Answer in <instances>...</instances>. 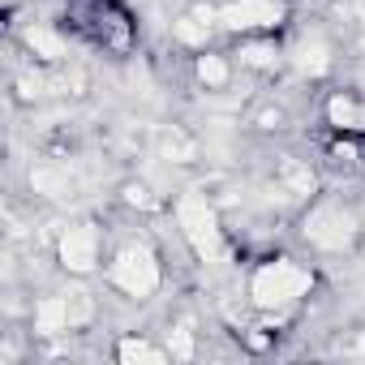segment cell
Returning <instances> with one entry per match:
<instances>
[{
    "instance_id": "6da1fadb",
    "label": "cell",
    "mask_w": 365,
    "mask_h": 365,
    "mask_svg": "<svg viewBox=\"0 0 365 365\" xmlns=\"http://www.w3.org/2000/svg\"><path fill=\"white\" fill-rule=\"evenodd\" d=\"M176 220H180V228H185L190 245H194L202 258L215 262V258L224 254V245H220V228H215V211L207 207V198L185 194V198H180V207H176Z\"/></svg>"
},
{
    "instance_id": "7a4b0ae2",
    "label": "cell",
    "mask_w": 365,
    "mask_h": 365,
    "mask_svg": "<svg viewBox=\"0 0 365 365\" xmlns=\"http://www.w3.org/2000/svg\"><path fill=\"white\" fill-rule=\"evenodd\" d=\"M301 292H309V271H301L292 262H267L254 275V301L258 305H284Z\"/></svg>"
},
{
    "instance_id": "3957f363",
    "label": "cell",
    "mask_w": 365,
    "mask_h": 365,
    "mask_svg": "<svg viewBox=\"0 0 365 365\" xmlns=\"http://www.w3.org/2000/svg\"><path fill=\"white\" fill-rule=\"evenodd\" d=\"M112 279H116L129 297H146V292H155V284H159V262H155L150 250H125V254L116 258V267H112Z\"/></svg>"
},
{
    "instance_id": "277c9868",
    "label": "cell",
    "mask_w": 365,
    "mask_h": 365,
    "mask_svg": "<svg viewBox=\"0 0 365 365\" xmlns=\"http://www.w3.org/2000/svg\"><path fill=\"white\" fill-rule=\"evenodd\" d=\"M305 232H309V241L322 245V250H344V245L352 241V215L339 211V207H318V211L309 215Z\"/></svg>"
},
{
    "instance_id": "5b68a950",
    "label": "cell",
    "mask_w": 365,
    "mask_h": 365,
    "mask_svg": "<svg viewBox=\"0 0 365 365\" xmlns=\"http://www.w3.org/2000/svg\"><path fill=\"white\" fill-rule=\"evenodd\" d=\"M279 18H284V9L275 5V0H237V5H228V9L220 14V22H224V26H232V31L275 26Z\"/></svg>"
},
{
    "instance_id": "8992f818",
    "label": "cell",
    "mask_w": 365,
    "mask_h": 365,
    "mask_svg": "<svg viewBox=\"0 0 365 365\" xmlns=\"http://www.w3.org/2000/svg\"><path fill=\"white\" fill-rule=\"evenodd\" d=\"M61 262L69 271H91L95 267V232L91 228H69L61 237Z\"/></svg>"
},
{
    "instance_id": "52a82bcc",
    "label": "cell",
    "mask_w": 365,
    "mask_h": 365,
    "mask_svg": "<svg viewBox=\"0 0 365 365\" xmlns=\"http://www.w3.org/2000/svg\"><path fill=\"white\" fill-rule=\"evenodd\" d=\"M35 327L48 331V335L73 327V318H69V301H65V297H48V301H39V309H35Z\"/></svg>"
},
{
    "instance_id": "ba28073f",
    "label": "cell",
    "mask_w": 365,
    "mask_h": 365,
    "mask_svg": "<svg viewBox=\"0 0 365 365\" xmlns=\"http://www.w3.org/2000/svg\"><path fill=\"white\" fill-rule=\"evenodd\" d=\"M120 361H125V365H159L163 356H159L150 344H142V339H125V344H120Z\"/></svg>"
},
{
    "instance_id": "9c48e42d",
    "label": "cell",
    "mask_w": 365,
    "mask_h": 365,
    "mask_svg": "<svg viewBox=\"0 0 365 365\" xmlns=\"http://www.w3.org/2000/svg\"><path fill=\"white\" fill-rule=\"evenodd\" d=\"M26 43H31L39 56H61V52H65V39H61V35H52V31H43V26L26 31Z\"/></svg>"
},
{
    "instance_id": "30bf717a",
    "label": "cell",
    "mask_w": 365,
    "mask_h": 365,
    "mask_svg": "<svg viewBox=\"0 0 365 365\" xmlns=\"http://www.w3.org/2000/svg\"><path fill=\"white\" fill-rule=\"evenodd\" d=\"M297 65H301L305 73H322V69H327V48H322V43H301Z\"/></svg>"
},
{
    "instance_id": "8fae6325",
    "label": "cell",
    "mask_w": 365,
    "mask_h": 365,
    "mask_svg": "<svg viewBox=\"0 0 365 365\" xmlns=\"http://www.w3.org/2000/svg\"><path fill=\"white\" fill-rule=\"evenodd\" d=\"M198 78H202L207 86H224V78H228V65H224L220 56H202V61H198Z\"/></svg>"
},
{
    "instance_id": "7c38bea8",
    "label": "cell",
    "mask_w": 365,
    "mask_h": 365,
    "mask_svg": "<svg viewBox=\"0 0 365 365\" xmlns=\"http://www.w3.org/2000/svg\"><path fill=\"white\" fill-rule=\"evenodd\" d=\"M284 180H288L297 194H309V190H314V176H309L301 163H284Z\"/></svg>"
},
{
    "instance_id": "4fadbf2b",
    "label": "cell",
    "mask_w": 365,
    "mask_h": 365,
    "mask_svg": "<svg viewBox=\"0 0 365 365\" xmlns=\"http://www.w3.org/2000/svg\"><path fill=\"white\" fill-rule=\"evenodd\" d=\"M327 112H331V120H335L339 129H352V125H356V108H352L344 95H339V99H331V108H327Z\"/></svg>"
},
{
    "instance_id": "5bb4252c",
    "label": "cell",
    "mask_w": 365,
    "mask_h": 365,
    "mask_svg": "<svg viewBox=\"0 0 365 365\" xmlns=\"http://www.w3.org/2000/svg\"><path fill=\"white\" fill-rule=\"evenodd\" d=\"M65 301H69V318H73V327H82V322L95 314V305H91V297H86V292H69Z\"/></svg>"
},
{
    "instance_id": "9a60e30c",
    "label": "cell",
    "mask_w": 365,
    "mask_h": 365,
    "mask_svg": "<svg viewBox=\"0 0 365 365\" xmlns=\"http://www.w3.org/2000/svg\"><path fill=\"white\" fill-rule=\"evenodd\" d=\"M176 39H185V43H207V26H198L194 18H185V22H176Z\"/></svg>"
},
{
    "instance_id": "2e32d148",
    "label": "cell",
    "mask_w": 365,
    "mask_h": 365,
    "mask_svg": "<svg viewBox=\"0 0 365 365\" xmlns=\"http://www.w3.org/2000/svg\"><path fill=\"white\" fill-rule=\"evenodd\" d=\"M172 356H176V361H190V356H194V339H190L185 327L172 331Z\"/></svg>"
},
{
    "instance_id": "e0dca14e",
    "label": "cell",
    "mask_w": 365,
    "mask_h": 365,
    "mask_svg": "<svg viewBox=\"0 0 365 365\" xmlns=\"http://www.w3.org/2000/svg\"><path fill=\"white\" fill-rule=\"evenodd\" d=\"M241 56H245V65H271V61H275L271 48H245Z\"/></svg>"
},
{
    "instance_id": "ac0fdd59",
    "label": "cell",
    "mask_w": 365,
    "mask_h": 365,
    "mask_svg": "<svg viewBox=\"0 0 365 365\" xmlns=\"http://www.w3.org/2000/svg\"><path fill=\"white\" fill-rule=\"evenodd\" d=\"M125 198H129V202H133V207H146V211H150V207H155V198H150V194H146V190H138V185H133V190H129V194H125Z\"/></svg>"
},
{
    "instance_id": "d6986e66",
    "label": "cell",
    "mask_w": 365,
    "mask_h": 365,
    "mask_svg": "<svg viewBox=\"0 0 365 365\" xmlns=\"http://www.w3.org/2000/svg\"><path fill=\"white\" fill-rule=\"evenodd\" d=\"M22 95H43V78H22Z\"/></svg>"
},
{
    "instance_id": "ffe728a7",
    "label": "cell",
    "mask_w": 365,
    "mask_h": 365,
    "mask_svg": "<svg viewBox=\"0 0 365 365\" xmlns=\"http://www.w3.org/2000/svg\"><path fill=\"white\" fill-rule=\"evenodd\" d=\"M356 352H361V356H365V335H361V339H356Z\"/></svg>"
}]
</instances>
